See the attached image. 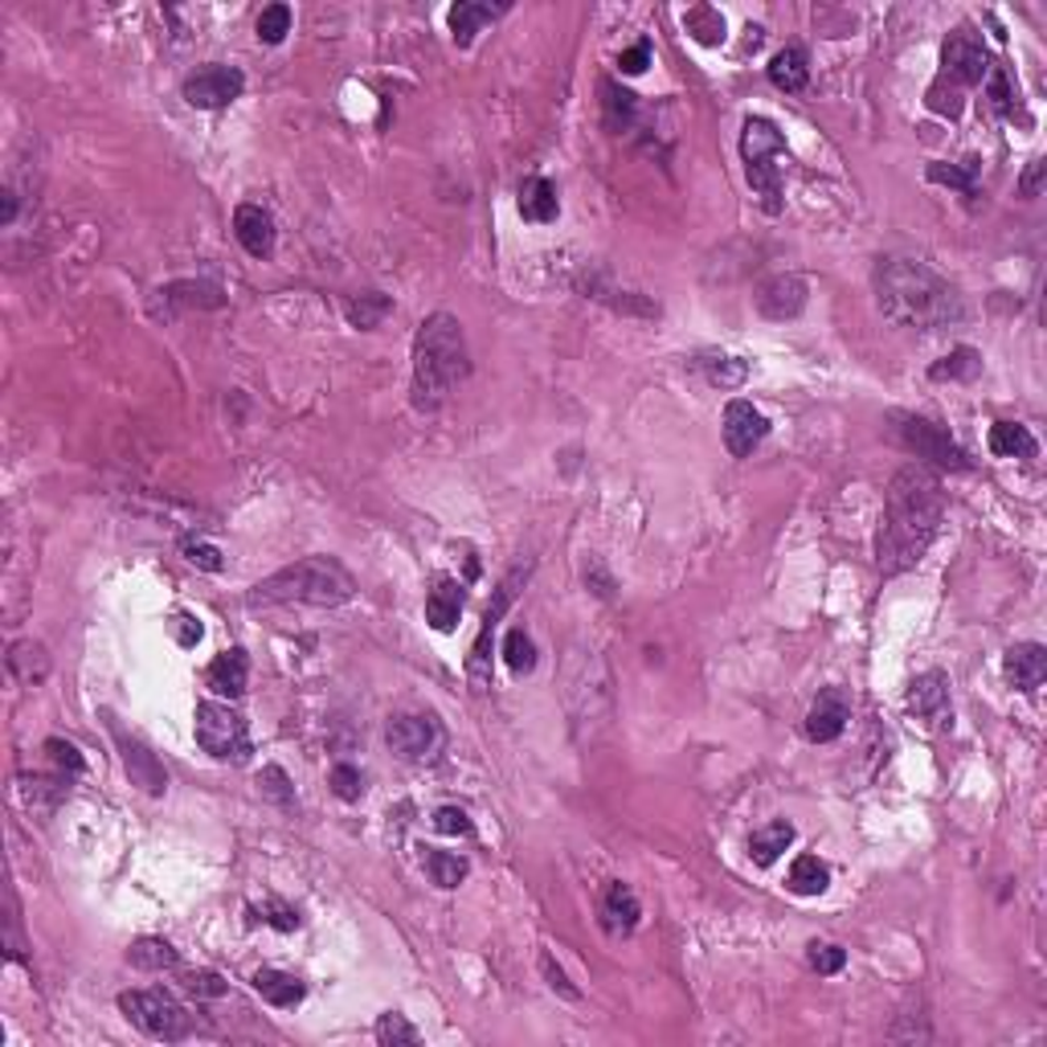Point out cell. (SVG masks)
<instances>
[{
	"label": "cell",
	"mask_w": 1047,
	"mask_h": 1047,
	"mask_svg": "<svg viewBox=\"0 0 1047 1047\" xmlns=\"http://www.w3.org/2000/svg\"><path fill=\"white\" fill-rule=\"evenodd\" d=\"M704 377L717 389H741L749 377V364L737 357H708L704 360Z\"/></svg>",
	"instance_id": "obj_40"
},
{
	"label": "cell",
	"mask_w": 1047,
	"mask_h": 1047,
	"mask_svg": "<svg viewBox=\"0 0 1047 1047\" xmlns=\"http://www.w3.org/2000/svg\"><path fill=\"white\" fill-rule=\"evenodd\" d=\"M254 990H259L262 999L271 1006H279V1011H291V1006H299L303 1003V994H307V986H303L299 978L295 974H287V970H259L254 974Z\"/></svg>",
	"instance_id": "obj_26"
},
{
	"label": "cell",
	"mask_w": 1047,
	"mask_h": 1047,
	"mask_svg": "<svg viewBox=\"0 0 1047 1047\" xmlns=\"http://www.w3.org/2000/svg\"><path fill=\"white\" fill-rule=\"evenodd\" d=\"M872 283L884 319L901 328L941 331L966 316L958 287L917 259H880Z\"/></svg>",
	"instance_id": "obj_2"
},
{
	"label": "cell",
	"mask_w": 1047,
	"mask_h": 1047,
	"mask_svg": "<svg viewBox=\"0 0 1047 1047\" xmlns=\"http://www.w3.org/2000/svg\"><path fill=\"white\" fill-rule=\"evenodd\" d=\"M422 868L430 872V880L438 884V888H459L462 880H467V872H471V863L462 860V855L434 851V847H426V851H422Z\"/></svg>",
	"instance_id": "obj_33"
},
{
	"label": "cell",
	"mask_w": 1047,
	"mask_h": 1047,
	"mask_svg": "<svg viewBox=\"0 0 1047 1047\" xmlns=\"http://www.w3.org/2000/svg\"><path fill=\"white\" fill-rule=\"evenodd\" d=\"M786 884L789 892H798V896H822L827 884H831V868L818 860V855H798V860L789 863Z\"/></svg>",
	"instance_id": "obj_31"
},
{
	"label": "cell",
	"mask_w": 1047,
	"mask_h": 1047,
	"mask_svg": "<svg viewBox=\"0 0 1047 1047\" xmlns=\"http://www.w3.org/2000/svg\"><path fill=\"white\" fill-rule=\"evenodd\" d=\"M646 66H651V42L631 45V50H622V58H618V70L622 74H643Z\"/></svg>",
	"instance_id": "obj_52"
},
{
	"label": "cell",
	"mask_w": 1047,
	"mask_h": 1047,
	"mask_svg": "<svg viewBox=\"0 0 1047 1047\" xmlns=\"http://www.w3.org/2000/svg\"><path fill=\"white\" fill-rule=\"evenodd\" d=\"M925 176H929L933 185H949V188H958V193H966V197L978 193V160H966V164H929Z\"/></svg>",
	"instance_id": "obj_38"
},
{
	"label": "cell",
	"mask_w": 1047,
	"mask_h": 1047,
	"mask_svg": "<svg viewBox=\"0 0 1047 1047\" xmlns=\"http://www.w3.org/2000/svg\"><path fill=\"white\" fill-rule=\"evenodd\" d=\"M1003 672H1006V679H1011V688L1023 691V696H1032V691L1047 679V651L1039 643L1011 646L1006 659H1003Z\"/></svg>",
	"instance_id": "obj_18"
},
{
	"label": "cell",
	"mask_w": 1047,
	"mask_h": 1047,
	"mask_svg": "<svg viewBox=\"0 0 1047 1047\" xmlns=\"http://www.w3.org/2000/svg\"><path fill=\"white\" fill-rule=\"evenodd\" d=\"M990 74V54L982 33H974L970 25H958L941 45V83H949L953 90L966 87H982Z\"/></svg>",
	"instance_id": "obj_9"
},
{
	"label": "cell",
	"mask_w": 1047,
	"mask_h": 1047,
	"mask_svg": "<svg viewBox=\"0 0 1047 1047\" xmlns=\"http://www.w3.org/2000/svg\"><path fill=\"white\" fill-rule=\"evenodd\" d=\"M197 745L205 753H214L217 761H246V753H250L246 720L233 712L230 704H197Z\"/></svg>",
	"instance_id": "obj_8"
},
{
	"label": "cell",
	"mask_w": 1047,
	"mask_h": 1047,
	"mask_svg": "<svg viewBox=\"0 0 1047 1047\" xmlns=\"http://www.w3.org/2000/svg\"><path fill=\"white\" fill-rule=\"evenodd\" d=\"M541 970H545L548 986H553V990H560V994H565V999H574V1003H577V999H581V990H577L574 982H569V978H565V970H560L557 961H553V953H541Z\"/></svg>",
	"instance_id": "obj_51"
},
{
	"label": "cell",
	"mask_w": 1047,
	"mask_h": 1047,
	"mask_svg": "<svg viewBox=\"0 0 1047 1047\" xmlns=\"http://www.w3.org/2000/svg\"><path fill=\"white\" fill-rule=\"evenodd\" d=\"M982 373V357H978L974 348H953L949 357H941L937 364L929 369L933 381H974V377Z\"/></svg>",
	"instance_id": "obj_36"
},
{
	"label": "cell",
	"mask_w": 1047,
	"mask_h": 1047,
	"mask_svg": "<svg viewBox=\"0 0 1047 1047\" xmlns=\"http://www.w3.org/2000/svg\"><path fill=\"white\" fill-rule=\"evenodd\" d=\"M233 238L242 242L250 259H271L274 254V221L262 205H238L233 209Z\"/></svg>",
	"instance_id": "obj_17"
},
{
	"label": "cell",
	"mask_w": 1047,
	"mask_h": 1047,
	"mask_svg": "<svg viewBox=\"0 0 1047 1047\" xmlns=\"http://www.w3.org/2000/svg\"><path fill=\"white\" fill-rule=\"evenodd\" d=\"M896 438H901L917 459L933 462V467H946V471H970V455L949 438L946 426H937V422H929V417H901Z\"/></svg>",
	"instance_id": "obj_10"
},
{
	"label": "cell",
	"mask_w": 1047,
	"mask_h": 1047,
	"mask_svg": "<svg viewBox=\"0 0 1047 1047\" xmlns=\"http://www.w3.org/2000/svg\"><path fill=\"white\" fill-rule=\"evenodd\" d=\"M990 450H994L999 459H1035V455H1039V443H1035V434L1027 430V426H1018V422H994V426H990Z\"/></svg>",
	"instance_id": "obj_27"
},
{
	"label": "cell",
	"mask_w": 1047,
	"mask_h": 1047,
	"mask_svg": "<svg viewBox=\"0 0 1047 1047\" xmlns=\"http://www.w3.org/2000/svg\"><path fill=\"white\" fill-rule=\"evenodd\" d=\"M532 565H516L512 574L503 577L500 586H495V593H491L488 610H483V626H479V639H475L471 655H467V679H471L475 691H488L491 688V639H495V626H500V618L508 614V606H512V598H516V589L528 581Z\"/></svg>",
	"instance_id": "obj_7"
},
{
	"label": "cell",
	"mask_w": 1047,
	"mask_h": 1047,
	"mask_svg": "<svg viewBox=\"0 0 1047 1047\" xmlns=\"http://www.w3.org/2000/svg\"><path fill=\"white\" fill-rule=\"evenodd\" d=\"M770 83H774L777 90H786V95H798V90L810 83V58H806V50H798V45L777 50L774 62H770Z\"/></svg>",
	"instance_id": "obj_25"
},
{
	"label": "cell",
	"mask_w": 1047,
	"mask_h": 1047,
	"mask_svg": "<svg viewBox=\"0 0 1047 1047\" xmlns=\"http://www.w3.org/2000/svg\"><path fill=\"white\" fill-rule=\"evenodd\" d=\"M503 659H508V667L516 675H528L532 667H536V643L528 639L524 626L508 631V639H503Z\"/></svg>",
	"instance_id": "obj_41"
},
{
	"label": "cell",
	"mask_w": 1047,
	"mask_h": 1047,
	"mask_svg": "<svg viewBox=\"0 0 1047 1047\" xmlns=\"http://www.w3.org/2000/svg\"><path fill=\"white\" fill-rule=\"evenodd\" d=\"M352 593H357V581H352V574H348L345 565L336 557H299L295 565H283L279 574L262 577L259 586L250 589V598L246 602L254 606H345L352 602Z\"/></svg>",
	"instance_id": "obj_4"
},
{
	"label": "cell",
	"mask_w": 1047,
	"mask_h": 1047,
	"mask_svg": "<svg viewBox=\"0 0 1047 1047\" xmlns=\"http://www.w3.org/2000/svg\"><path fill=\"white\" fill-rule=\"evenodd\" d=\"M684 30L700 45H720L724 42V17L717 9H708V4H696V9L684 13Z\"/></svg>",
	"instance_id": "obj_37"
},
{
	"label": "cell",
	"mask_w": 1047,
	"mask_h": 1047,
	"mask_svg": "<svg viewBox=\"0 0 1047 1047\" xmlns=\"http://www.w3.org/2000/svg\"><path fill=\"white\" fill-rule=\"evenodd\" d=\"M602 123L606 131H614V135H622V131H631L634 123V111H639V99H634L626 87H618L614 78H602Z\"/></svg>",
	"instance_id": "obj_28"
},
{
	"label": "cell",
	"mask_w": 1047,
	"mask_h": 1047,
	"mask_svg": "<svg viewBox=\"0 0 1047 1047\" xmlns=\"http://www.w3.org/2000/svg\"><path fill=\"white\" fill-rule=\"evenodd\" d=\"M459 618H462V586L450 581V577H443V581L430 589V598H426V622H430L438 634H450L459 626Z\"/></svg>",
	"instance_id": "obj_24"
},
{
	"label": "cell",
	"mask_w": 1047,
	"mask_h": 1047,
	"mask_svg": "<svg viewBox=\"0 0 1047 1047\" xmlns=\"http://www.w3.org/2000/svg\"><path fill=\"white\" fill-rule=\"evenodd\" d=\"M262 920H266V925H274V929H283V933L299 929V913H295V908H287V904H274V901L262 908Z\"/></svg>",
	"instance_id": "obj_53"
},
{
	"label": "cell",
	"mask_w": 1047,
	"mask_h": 1047,
	"mask_svg": "<svg viewBox=\"0 0 1047 1047\" xmlns=\"http://www.w3.org/2000/svg\"><path fill=\"white\" fill-rule=\"evenodd\" d=\"M45 753H50V761H54V770H58L62 777H78L87 770L83 753H78L70 741H62V737H50V741H45Z\"/></svg>",
	"instance_id": "obj_42"
},
{
	"label": "cell",
	"mask_w": 1047,
	"mask_h": 1047,
	"mask_svg": "<svg viewBox=\"0 0 1047 1047\" xmlns=\"http://www.w3.org/2000/svg\"><path fill=\"white\" fill-rule=\"evenodd\" d=\"M434 827L443 835H471V818H467V810H459V806H438L434 810Z\"/></svg>",
	"instance_id": "obj_47"
},
{
	"label": "cell",
	"mask_w": 1047,
	"mask_h": 1047,
	"mask_svg": "<svg viewBox=\"0 0 1047 1047\" xmlns=\"http://www.w3.org/2000/svg\"><path fill=\"white\" fill-rule=\"evenodd\" d=\"M111 732H116L119 749H123V765H128V774L135 786H144L148 794H164V786H168V774H164V765H160L152 753H148V745H140L135 737H128V732L119 729V724H111Z\"/></svg>",
	"instance_id": "obj_19"
},
{
	"label": "cell",
	"mask_w": 1047,
	"mask_h": 1047,
	"mask_svg": "<svg viewBox=\"0 0 1047 1047\" xmlns=\"http://www.w3.org/2000/svg\"><path fill=\"white\" fill-rule=\"evenodd\" d=\"M17 221V193L4 188V209H0V226H13Z\"/></svg>",
	"instance_id": "obj_55"
},
{
	"label": "cell",
	"mask_w": 1047,
	"mask_h": 1047,
	"mask_svg": "<svg viewBox=\"0 0 1047 1047\" xmlns=\"http://www.w3.org/2000/svg\"><path fill=\"white\" fill-rule=\"evenodd\" d=\"M1044 173H1047V164H1044V160H1032V168H1027V176L1018 181V193H1023V197H1039V188H1044Z\"/></svg>",
	"instance_id": "obj_54"
},
{
	"label": "cell",
	"mask_w": 1047,
	"mask_h": 1047,
	"mask_svg": "<svg viewBox=\"0 0 1047 1047\" xmlns=\"http://www.w3.org/2000/svg\"><path fill=\"white\" fill-rule=\"evenodd\" d=\"M806 961H810V970H818V974H839L847 966V949L839 946H810V953H806Z\"/></svg>",
	"instance_id": "obj_46"
},
{
	"label": "cell",
	"mask_w": 1047,
	"mask_h": 1047,
	"mask_svg": "<svg viewBox=\"0 0 1047 1047\" xmlns=\"http://www.w3.org/2000/svg\"><path fill=\"white\" fill-rule=\"evenodd\" d=\"M789 843H794V827H789L786 818H777V822H770V827L753 831V839H749V855H753L757 868H770V863H777V855H782Z\"/></svg>",
	"instance_id": "obj_30"
},
{
	"label": "cell",
	"mask_w": 1047,
	"mask_h": 1047,
	"mask_svg": "<svg viewBox=\"0 0 1047 1047\" xmlns=\"http://www.w3.org/2000/svg\"><path fill=\"white\" fill-rule=\"evenodd\" d=\"M925 102H929V111H937V116H946V119H958V116H961V107H966L961 90H953L949 83H941V78H937V83L929 87Z\"/></svg>",
	"instance_id": "obj_45"
},
{
	"label": "cell",
	"mask_w": 1047,
	"mask_h": 1047,
	"mask_svg": "<svg viewBox=\"0 0 1047 1047\" xmlns=\"http://www.w3.org/2000/svg\"><path fill=\"white\" fill-rule=\"evenodd\" d=\"M9 672L21 679V684H42L50 675V655H45L42 643H13L9 646Z\"/></svg>",
	"instance_id": "obj_32"
},
{
	"label": "cell",
	"mask_w": 1047,
	"mask_h": 1047,
	"mask_svg": "<svg viewBox=\"0 0 1047 1047\" xmlns=\"http://www.w3.org/2000/svg\"><path fill=\"white\" fill-rule=\"evenodd\" d=\"M946 516V491L937 471L908 462L892 475L888 483V508L880 520V536H875V565L884 577H901L908 569H917L920 557L929 553L937 541Z\"/></svg>",
	"instance_id": "obj_1"
},
{
	"label": "cell",
	"mask_w": 1047,
	"mask_h": 1047,
	"mask_svg": "<svg viewBox=\"0 0 1047 1047\" xmlns=\"http://www.w3.org/2000/svg\"><path fill=\"white\" fill-rule=\"evenodd\" d=\"M417 1039H422L417 1027L405 1015H397V1011H389V1015L377 1018V1044L381 1047H414Z\"/></svg>",
	"instance_id": "obj_39"
},
{
	"label": "cell",
	"mask_w": 1047,
	"mask_h": 1047,
	"mask_svg": "<svg viewBox=\"0 0 1047 1047\" xmlns=\"http://www.w3.org/2000/svg\"><path fill=\"white\" fill-rule=\"evenodd\" d=\"M242 90H246V74L238 70V66L214 62V66H201L197 74H188L181 95H185V102L197 107V111H217V107H230L233 99H242Z\"/></svg>",
	"instance_id": "obj_11"
},
{
	"label": "cell",
	"mask_w": 1047,
	"mask_h": 1047,
	"mask_svg": "<svg viewBox=\"0 0 1047 1047\" xmlns=\"http://www.w3.org/2000/svg\"><path fill=\"white\" fill-rule=\"evenodd\" d=\"M328 782H331V789H336V798H345V803H360V794H364V777H360V770L357 765H348V761L331 765Z\"/></svg>",
	"instance_id": "obj_44"
},
{
	"label": "cell",
	"mask_w": 1047,
	"mask_h": 1047,
	"mask_svg": "<svg viewBox=\"0 0 1047 1047\" xmlns=\"http://www.w3.org/2000/svg\"><path fill=\"white\" fill-rule=\"evenodd\" d=\"M786 152V135L777 131L774 119L749 116L741 128V160H745V176L753 193L761 197V209L770 217L782 214V176H777L774 160Z\"/></svg>",
	"instance_id": "obj_5"
},
{
	"label": "cell",
	"mask_w": 1047,
	"mask_h": 1047,
	"mask_svg": "<svg viewBox=\"0 0 1047 1047\" xmlns=\"http://www.w3.org/2000/svg\"><path fill=\"white\" fill-rule=\"evenodd\" d=\"M508 13V4H479V0H459L455 9H450V37H455V45L459 50H467V45L475 42V33L483 30L488 21H495V17Z\"/></svg>",
	"instance_id": "obj_23"
},
{
	"label": "cell",
	"mask_w": 1047,
	"mask_h": 1047,
	"mask_svg": "<svg viewBox=\"0 0 1047 1047\" xmlns=\"http://www.w3.org/2000/svg\"><path fill=\"white\" fill-rule=\"evenodd\" d=\"M908 712L925 720L929 732H949L953 729V704H949V679L946 672H925L908 684Z\"/></svg>",
	"instance_id": "obj_12"
},
{
	"label": "cell",
	"mask_w": 1047,
	"mask_h": 1047,
	"mask_svg": "<svg viewBox=\"0 0 1047 1047\" xmlns=\"http://www.w3.org/2000/svg\"><path fill=\"white\" fill-rule=\"evenodd\" d=\"M770 434V417L753 410L749 402H729L724 405V446H729L732 459H749Z\"/></svg>",
	"instance_id": "obj_14"
},
{
	"label": "cell",
	"mask_w": 1047,
	"mask_h": 1047,
	"mask_svg": "<svg viewBox=\"0 0 1047 1047\" xmlns=\"http://www.w3.org/2000/svg\"><path fill=\"white\" fill-rule=\"evenodd\" d=\"M847 720H851V696L843 688H822L806 712V737L815 745H827L835 737H843Z\"/></svg>",
	"instance_id": "obj_15"
},
{
	"label": "cell",
	"mask_w": 1047,
	"mask_h": 1047,
	"mask_svg": "<svg viewBox=\"0 0 1047 1047\" xmlns=\"http://www.w3.org/2000/svg\"><path fill=\"white\" fill-rule=\"evenodd\" d=\"M557 185L545 181V176H524V185H520V217L532 221V226H548V221H557Z\"/></svg>",
	"instance_id": "obj_22"
},
{
	"label": "cell",
	"mask_w": 1047,
	"mask_h": 1047,
	"mask_svg": "<svg viewBox=\"0 0 1047 1047\" xmlns=\"http://www.w3.org/2000/svg\"><path fill=\"white\" fill-rule=\"evenodd\" d=\"M806 295H810V287H806L803 274H774L770 283H761L757 312L765 319H794L803 316Z\"/></svg>",
	"instance_id": "obj_16"
},
{
	"label": "cell",
	"mask_w": 1047,
	"mask_h": 1047,
	"mask_svg": "<svg viewBox=\"0 0 1047 1047\" xmlns=\"http://www.w3.org/2000/svg\"><path fill=\"white\" fill-rule=\"evenodd\" d=\"M639 917H643L639 896H634L622 880H610L602 892V929L610 933V937H626V933L639 929Z\"/></svg>",
	"instance_id": "obj_20"
},
{
	"label": "cell",
	"mask_w": 1047,
	"mask_h": 1047,
	"mask_svg": "<svg viewBox=\"0 0 1047 1047\" xmlns=\"http://www.w3.org/2000/svg\"><path fill=\"white\" fill-rule=\"evenodd\" d=\"M393 312V299L389 295H381V291H369V295H360V299H348L345 303V316L352 328L360 331H373L381 328V319Z\"/></svg>",
	"instance_id": "obj_34"
},
{
	"label": "cell",
	"mask_w": 1047,
	"mask_h": 1047,
	"mask_svg": "<svg viewBox=\"0 0 1047 1047\" xmlns=\"http://www.w3.org/2000/svg\"><path fill=\"white\" fill-rule=\"evenodd\" d=\"M259 786L266 789V794H271L274 803H283V806L295 803V794H291V789H287V786H291L287 774H283L279 765H266V770H262V774H259Z\"/></svg>",
	"instance_id": "obj_48"
},
{
	"label": "cell",
	"mask_w": 1047,
	"mask_h": 1047,
	"mask_svg": "<svg viewBox=\"0 0 1047 1047\" xmlns=\"http://www.w3.org/2000/svg\"><path fill=\"white\" fill-rule=\"evenodd\" d=\"M291 33V9L287 4H271V9H262L259 17V42L266 45H279L283 37Z\"/></svg>",
	"instance_id": "obj_43"
},
{
	"label": "cell",
	"mask_w": 1047,
	"mask_h": 1047,
	"mask_svg": "<svg viewBox=\"0 0 1047 1047\" xmlns=\"http://www.w3.org/2000/svg\"><path fill=\"white\" fill-rule=\"evenodd\" d=\"M471 377V352L462 324L446 312L422 319L414 336V405L434 414Z\"/></svg>",
	"instance_id": "obj_3"
},
{
	"label": "cell",
	"mask_w": 1047,
	"mask_h": 1047,
	"mask_svg": "<svg viewBox=\"0 0 1047 1047\" xmlns=\"http://www.w3.org/2000/svg\"><path fill=\"white\" fill-rule=\"evenodd\" d=\"M185 986L193 990L197 999H221V994L230 990V986H226V982H221V974H214V970H201V974H188Z\"/></svg>",
	"instance_id": "obj_50"
},
{
	"label": "cell",
	"mask_w": 1047,
	"mask_h": 1047,
	"mask_svg": "<svg viewBox=\"0 0 1047 1047\" xmlns=\"http://www.w3.org/2000/svg\"><path fill=\"white\" fill-rule=\"evenodd\" d=\"M205 679H209V688H214L217 696H230V700H238V696L246 691V679H250V659H246L242 646L221 651V655L209 663Z\"/></svg>",
	"instance_id": "obj_21"
},
{
	"label": "cell",
	"mask_w": 1047,
	"mask_h": 1047,
	"mask_svg": "<svg viewBox=\"0 0 1047 1047\" xmlns=\"http://www.w3.org/2000/svg\"><path fill=\"white\" fill-rule=\"evenodd\" d=\"M131 966L135 970H148V974H160V970H176V949L168 946V941H160V937H140L135 946H131Z\"/></svg>",
	"instance_id": "obj_35"
},
{
	"label": "cell",
	"mask_w": 1047,
	"mask_h": 1047,
	"mask_svg": "<svg viewBox=\"0 0 1047 1047\" xmlns=\"http://www.w3.org/2000/svg\"><path fill=\"white\" fill-rule=\"evenodd\" d=\"M986 99H990V111L999 119H1023L1027 123V116L1018 111V90L1015 83H1011V74H1006V66H999V62H990V74H986Z\"/></svg>",
	"instance_id": "obj_29"
},
{
	"label": "cell",
	"mask_w": 1047,
	"mask_h": 1047,
	"mask_svg": "<svg viewBox=\"0 0 1047 1047\" xmlns=\"http://www.w3.org/2000/svg\"><path fill=\"white\" fill-rule=\"evenodd\" d=\"M119 1011L144 1035L164 1039V1044L185 1039L188 1027H193L188 1011L176 1003V994H168V990H128V994H119Z\"/></svg>",
	"instance_id": "obj_6"
},
{
	"label": "cell",
	"mask_w": 1047,
	"mask_h": 1047,
	"mask_svg": "<svg viewBox=\"0 0 1047 1047\" xmlns=\"http://www.w3.org/2000/svg\"><path fill=\"white\" fill-rule=\"evenodd\" d=\"M185 557L193 560L197 569H209V574H221V569H226L221 553H217L214 545H201V541H185Z\"/></svg>",
	"instance_id": "obj_49"
},
{
	"label": "cell",
	"mask_w": 1047,
	"mask_h": 1047,
	"mask_svg": "<svg viewBox=\"0 0 1047 1047\" xmlns=\"http://www.w3.org/2000/svg\"><path fill=\"white\" fill-rule=\"evenodd\" d=\"M389 749L402 761H426L443 745V729L434 717H393L385 729Z\"/></svg>",
	"instance_id": "obj_13"
}]
</instances>
